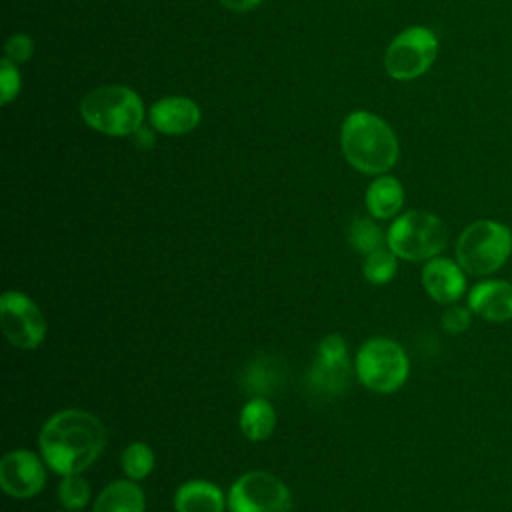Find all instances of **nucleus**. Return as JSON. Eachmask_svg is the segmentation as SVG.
I'll use <instances>...</instances> for the list:
<instances>
[{
    "mask_svg": "<svg viewBox=\"0 0 512 512\" xmlns=\"http://www.w3.org/2000/svg\"><path fill=\"white\" fill-rule=\"evenodd\" d=\"M150 122L164 134H186L198 126L200 108L184 96L162 98L150 108Z\"/></svg>",
    "mask_w": 512,
    "mask_h": 512,
    "instance_id": "ddd939ff",
    "label": "nucleus"
},
{
    "mask_svg": "<svg viewBox=\"0 0 512 512\" xmlns=\"http://www.w3.org/2000/svg\"><path fill=\"white\" fill-rule=\"evenodd\" d=\"M340 140L346 160L364 174H384L398 160L392 128L370 112H352L342 124Z\"/></svg>",
    "mask_w": 512,
    "mask_h": 512,
    "instance_id": "f03ea898",
    "label": "nucleus"
},
{
    "mask_svg": "<svg viewBox=\"0 0 512 512\" xmlns=\"http://www.w3.org/2000/svg\"><path fill=\"white\" fill-rule=\"evenodd\" d=\"M422 288L436 304L450 306L466 298L468 294V272L450 256H434L424 262L420 272Z\"/></svg>",
    "mask_w": 512,
    "mask_h": 512,
    "instance_id": "9b49d317",
    "label": "nucleus"
},
{
    "mask_svg": "<svg viewBox=\"0 0 512 512\" xmlns=\"http://www.w3.org/2000/svg\"><path fill=\"white\" fill-rule=\"evenodd\" d=\"M2 332L10 344L22 350L38 348L46 338V318L40 306L20 290H6L0 296Z\"/></svg>",
    "mask_w": 512,
    "mask_h": 512,
    "instance_id": "1a4fd4ad",
    "label": "nucleus"
},
{
    "mask_svg": "<svg viewBox=\"0 0 512 512\" xmlns=\"http://www.w3.org/2000/svg\"><path fill=\"white\" fill-rule=\"evenodd\" d=\"M34 44L26 34H14L6 44V60L10 62H26L32 56Z\"/></svg>",
    "mask_w": 512,
    "mask_h": 512,
    "instance_id": "bb28decb",
    "label": "nucleus"
},
{
    "mask_svg": "<svg viewBox=\"0 0 512 512\" xmlns=\"http://www.w3.org/2000/svg\"><path fill=\"white\" fill-rule=\"evenodd\" d=\"M282 382V368L272 356H256L242 370L240 384L252 396H268Z\"/></svg>",
    "mask_w": 512,
    "mask_h": 512,
    "instance_id": "a211bd4d",
    "label": "nucleus"
},
{
    "mask_svg": "<svg viewBox=\"0 0 512 512\" xmlns=\"http://www.w3.org/2000/svg\"><path fill=\"white\" fill-rule=\"evenodd\" d=\"M146 496L142 488L126 478L106 484L96 496L92 512H144Z\"/></svg>",
    "mask_w": 512,
    "mask_h": 512,
    "instance_id": "2eb2a0df",
    "label": "nucleus"
},
{
    "mask_svg": "<svg viewBox=\"0 0 512 512\" xmlns=\"http://www.w3.org/2000/svg\"><path fill=\"white\" fill-rule=\"evenodd\" d=\"M134 142L138 144V148H152V144H154V136H152V132L148 130V128H138L136 132H134Z\"/></svg>",
    "mask_w": 512,
    "mask_h": 512,
    "instance_id": "c85d7f7f",
    "label": "nucleus"
},
{
    "mask_svg": "<svg viewBox=\"0 0 512 512\" xmlns=\"http://www.w3.org/2000/svg\"><path fill=\"white\" fill-rule=\"evenodd\" d=\"M120 466L122 472L126 474V478L130 480H144L152 474L154 466H156V456L154 450L146 444V442H130L122 454H120Z\"/></svg>",
    "mask_w": 512,
    "mask_h": 512,
    "instance_id": "aec40b11",
    "label": "nucleus"
},
{
    "mask_svg": "<svg viewBox=\"0 0 512 512\" xmlns=\"http://www.w3.org/2000/svg\"><path fill=\"white\" fill-rule=\"evenodd\" d=\"M316 358L326 362H346L348 360V346L340 334H328L320 340Z\"/></svg>",
    "mask_w": 512,
    "mask_h": 512,
    "instance_id": "393cba45",
    "label": "nucleus"
},
{
    "mask_svg": "<svg viewBox=\"0 0 512 512\" xmlns=\"http://www.w3.org/2000/svg\"><path fill=\"white\" fill-rule=\"evenodd\" d=\"M512 256V230L494 218H478L464 226L454 244V258L468 276L488 278Z\"/></svg>",
    "mask_w": 512,
    "mask_h": 512,
    "instance_id": "7ed1b4c3",
    "label": "nucleus"
},
{
    "mask_svg": "<svg viewBox=\"0 0 512 512\" xmlns=\"http://www.w3.org/2000/svg\"><path fill=\"white\" fill-rule=\"evenodd\" d=\"M66 512H76V510H66Z\"/></svg>",
    "mask_w": 512,
    "mask_h": 512,
    "instance_id": "c756f323",
    "label": "nucleus"
},
{
    "mask_svg": "<svg viewBox=\"0 0 512 512\" xmlns=\"http://www.w3.org/2000/svg\"><path fill=\"white\" fill-rule=\"evenodd\" d=\"M446 244L444 222L428 210H408L396 216L386 232V246L406 262H426L440 256Z\"/></svg>",
    "mask_w": 512,
    "mask_h": 512,
    "instance_id": "39448f33",
    "label": "nucleus"
},
{
    "mask_svg": "<svg viewBox=\"0 0 512 512\" xmlns=\"http://www.w3.org/2000/svg\"><path fill=\"white\" fill-rule=\"evenodd\" d=\"M438 56V38L426 26L402 30L384 54V68L396 80H414L430 70Z\"/></svg>",
    "mask_w": 512,
    "mask_h": 512,
    "instance_id": "6e6552de",
    "label": "nucleus"
},
{
    "mask_svg": "<svg viewBox=\"0 0 512 512\" xmlns=\"http://www.w3.org/2000/svg\"><path fill=\"white\" fill-rule=\"evenodd\" d=\"M226 8L236 10V12H246L250 8H254L256 4H260L262 0H220Z\"/></svg>",
    "mask_w": 512,
    "mask_h": 512,
    "instance_id": "cd10ccee",
    "label": "nucleus"
},
{
    "mask_svg": "<svg viewBox=\"0 0 512 512\" xmlns=\"http://www.w3.org/2000/svg\"><path fill=\"white\" fill-rule=\"evenodd\" d=\"M404 206V188L394 176H378L366 190V208L374 218L398 216Z\"/></svg>",
    "mask_w": 512,
    "mask_h": 512,
    "instance_id": "f3484780",
    "label": "nucleus"
},
{
    "mask_svg": "<svg viewBox=\"0 0 512 512\" xmlns=\"http://www.w3.org/2000/svg\"><path fill=\"white\" fill-rule=\"evenodd\" d=\"M86 124L108 136H128L142 126L144 108L138 94L126 86H102L80 102Z\"/></svg>",
    "mask_w": 512,
    "mask_h": 512,
    "instance_id": "20e7f679",
    "label": "nucleus"
},
{
    "mask_svg": "<svg viewBox=\"0 0 512 512\" xmlns=\"http://www.w3.org/2000/svg\"><path fill=\"white\" fill-rule=\"evenodd\" d=\"M58 502L66 510H82L90 502V484L80 474L62 476L58 484Z\"/></svg>",
    "mask_w": 512,
    "mask_h": 512,
    "instance_id": "5701e85b",
    "label": "nucleus"
},
{
    "mask_svg": "<svg viewBox=\"0 0 512 512\" xmlns=\"http://www.w3.org/2000/svg\"><path fill=\"white\" fill-rule=\"evenodd\" d=\"M474 312L468 308V304H450L446 306V310L442 312L440 316V328L450 334V336H458V334H464L470 326H472V320H474Z\"/></svg>",
    "mask_w": 512,
    "mask_h": 512,
    "instance_id": "b1692460",
    "label": "nucleus"
},
{
    "mask_svg": "<svg viewBox=\"0 0 512 512\" xmlns=\"http://www.w3.org/2000/svg\"><path fill=\"white\" fill-rule=\"evenodd\" d=\"M176 512H224L228 508L222 488L210 480H186L174 492Z\"/></svg>",
    "mask_w": 512,
    "mask_h": 512,
    "instance_id": "4468645a",
    "label": "nucleus"
},
{
    "mask_svg": "<svg viewBox=\"0 0 512 512\" xmlns=\"http://www.w3.org/2000/svg\"><path fill=\"white\" fill-rule=\"evenodd\" d=\"M396 272H398V256L388 246H382V248L374 250L372 254L364 256L362 276L370 284L384 286L396 276Z\"/></svg>",
    "mask_w": 512,
    "mask_h": 512,
    "instance_id": "412c9836",
    "label": "nucleus"
},
{
    "mask_svg": "<svg viewBox=\"0 0 512 512\" xmlns=\"http://www.w3.org/2000/svg\"><path fill=\"white\" fill-rule=\"evenodd\" d=\"M354 372L364 388L376 394H394L410 376V358L396 340L376 336L358 348Z\"/></svg>",
    "mask_w": 512,
    "mask_h": 512,
    "instance_id": "423d86ee",
    "label": "nucleus"
},
{
    "mask_svg": "<svg viewBox=\"0 0 512 512\" xmlns=\"http://www.w3.org/2000/svg\"><path fill=\"white\" fill-rule=\"evenodd\" d=\"M226 504L230 512H290L292 494L276 474L250 470L232 482Z\"/></svg>",
    "mask_w": 512,
    "mask_h": 512,
    "instance_id": "0eeeda50",
    "label": "nucleus"
},
{
    "mask_svg": "<svg viewBox=\"0 0 512 512\" xmlns=\"http://www.w3.org/2000/svg\"><path fill=\"white\" fill-rule=\"evenodd\" d=\"M310 386L326 396H340L350 384V362H326L314 358L308 372Z\"/></svg>",
    "mask_w": 512,
    "mask_h": 512,
    "instance_id": "6ab92c4d",
    "label": "nucleus"
},
{
    "mask_svg": "<svg viewBox=\"0 0 512 512\" xmlns=\"http://www.w3.org/2000/svg\"><path fill=\"white\" fill-rule=\"evenodd\" d=\"M238 426L248 440L262 442L276 428V410L266 396H252L240 410Z\"/></svg>",
    "mask_w": 512,
    "mask_h": 512,
    "instance_id": "dca6fc26",
    "label": "nucleus"
},
{
    "mask_svg": "<svg viewBox=\"0 0 512 512\" xmlns=\"http://www.w3.org/2000/svg\"><path fill=\"white\" fill-rule=\"evenodd\" d=\"M0 92H2V104H8L10 100L16 98V94L20 92V74L14 68V64L10 60L2 62V70H0Z\"/></svg>",
    "mask_w": 512,
    "mask_h": 512,
    "instance_id": "a878e982",
    "label": "nucleus"
},
{
    "mask_svg": "<svg viewBox=\"0 0 512 512\" xmlns=\"http://www.w3.org/2000/svg\"><path fill=\"white\" fill-rule=\"evenodd\" d=\"M106 446V428L98 416L68 408L52 414L40 434V456L58 476L80 474L90 468Z\"/></svg>",
    "mask_w": 512,
    "mask_h": 512,
    "instance_id": "f257e3e1",
    "label": "nucleus"
},
{
    "mask_svg": "<svg viewBox=\"0 0 512 512\" xmlns=\"http://www.w3.org/2000/svg\"><path fill=\"white\" fill-rule=\"evenodd\" d=\"M348 242L358 254L368 256L374 250L386 246V234L374 220L356 218L348 228Z\"/></svg>",
    "mask_w": 512,
    "mask_h": 512,
    "instance_id": "4be33fe9",
    "label": "nucleus"
},
{
    "mask_svg": "<svg viewBox=\"0 0 512 512\" xmlns=\"http://www.w3.org/2000/svg\"><path fill=\"white\" fill-rule=\"evenodd\" d=\"M466 304L476 318L490 324L512 320V282L504 278H480L468 288Z\"/></svg>",
    "mask_w": 512,
    "mask_h": 512,
    "instance_id": "f8f14e48",
    "label": "nucleus"
},
{
    "mask_svg": "<svg viewBox=\"0 0 512 512\" xmlns=\"http://www.w3.org/2000/svg\"><path fill=\"white\" fill-rule=\"evenodd\" d=\"M46 462L26 448H16L0 460V486L12 498H32L46 484Z\"/></svg>",
    "mask_w": 512,
    "mask_h": 512,
    "instance_id": "9d476101",
    "label": "nucleus"
}]
</instances>
